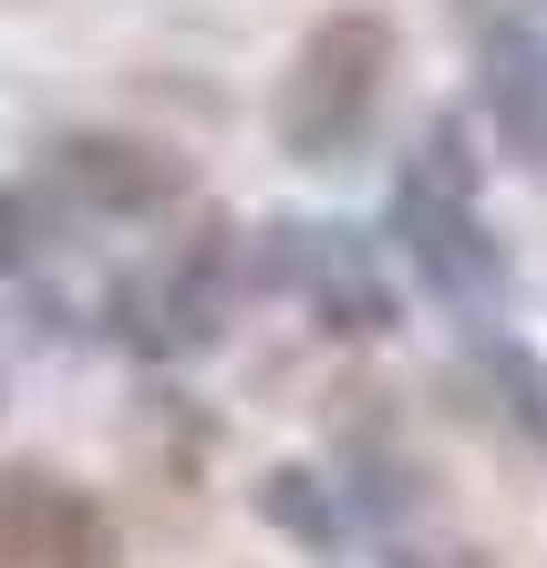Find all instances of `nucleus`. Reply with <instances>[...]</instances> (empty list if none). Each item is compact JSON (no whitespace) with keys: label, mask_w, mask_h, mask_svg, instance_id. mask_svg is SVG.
<instances>
[{"label":"nucleus","mask_w":547,"mask_h":568,"mask_svg":"<svg viewBox=\"0 0 547 568\" xmlns=\"http://www.w3.org/2000/svg\"><path fill=\"white\" fill-rule=\"evenodd\" d=\"M393 248L414 258V280L455 321H475V331L506 321V239L486 227V207H475V165H465L455 114H444L393 176Z\"/></svg>","instance_id":"f257e3e1"},{"label":"nucleus","mask_w":547,"mask_h":568,"mask_svg":"<svg viewBox=\"0 0 547 568\" xmlns=\"http://www.w3.org/2000/svg\"><path fill=\"white\" fill-rule=\"evenodd\" d=\"M383 93H393V21L341 0L300 31L280 93H269V135H280L290 165H352L383 124Z\"/></svg>","instance_id":"f03ea898"},{"label":"nucleus","mask_w":547,"mask_h":568,"mask_svg":"<svg viewBox=\"0 0 547 568\" xmlns=\"http://www.w3.org/2000/svg\"><path fill=\"white\" fill-rule=\"evenodd\" d=\"M186 155L155 135H114V124H73L42 145V196L73 217H165L186 196Z\"/></svg>","instance_id":"7ed1b4c3"},{"label":"nucleus","mask_w":547,"mask_h":568,"mask_svg":"<svg viewBox=\"0 0 547 568\" xmlns=\"http://www.w3.org/2000/svg\"><path fill=\"white\" fill-rule=\"evenodd\" d=\"M259 290H300L331 331H352V342H372V331H393V280L383 258H372L352 227H259Z\"/></svg>","instance_id":"20e7f679"},{"label":"nucleus","mask_w":547,"mask_h":568,"mask_svg":"<svg viewBox=\"0 0 547 568\" xmlns=\"http://www.w3.org/2000/svg\"><path fill=\"white\" fill-rule=\"evenodd\" d=\"M0 568H114L104 496L52 465H0Z\"/></svg>","instance_id":"39448f33"},{"label":"nucleus","mask_w":547,"mask_h":568,"mask_svg":"<svg viewBox=\"0 0 547 568\" xmlns=\"http://www.w3.org/2000/svg\"><path fill=\"white\" fill-rule=\"evenodd\" d=\"M227 290H237V239H227V227H196L145 290H124V331L145 352H165V362L207 352L217 331H227Z\"/></svg>","instance_id":"423d86ee"},{"label":"nucleus","mask_w":547,"mask_h":568,"mask_svg":"<svg viewBox=\"0 0 547 568\" xmlns=\"http://www.w3.org/2000/svg\"><path fill=\"white\" fill-rule=\"evenodd\" d=\"M465 393H486V414L517 434L527 455H547V373L517 352V342H475V362H465Z\"/></svg>","instance_id":"0eeeda50"},{"label":"nucleus","mask_w":547,"mask_h":568,"mask_svg":"<svg viewBox=\"0 0 547 568\" xmlns=\"http://www.w3.org/2000/svg\"><path fill=\"white\" fill-rule=\"evenodd\" d=\"M259 517L280 527V538H300V548H341V507H331V486L311 476V465H269L259 476Z\"/></svg>","instance_id":"6e6552de"},{"label":"nucleus","mask_w":547,"mask_h":568,"mask_svg":"<svg viewBox=\"0 0 547 568\" xmlns=\"http://www.w3.org/2000/svg\"><path fill=\"white\" fill-rule=\"evenodd\" d=\"M444 11H455V31L475 42V62L517 52V42H547V0H444Z\"/></svg>","instance_id":"1a4fd4ad"},{"label":"nucleus","mask_w":547,"mask_h":568,"mask_svg":"<svg viewBox=\"0 0 547 568\" xmlns=\"http://www.w3.org/2000/svg\"><path fill=\"white\" fill-rule=\"evenodd\" d=\"M31 239H42V207H31L21 186H0V280L31 270Z\"/></svg>","instance_id":"9d476101"},{"label":"nucleus","mask_w":547,"mask_h":568,"mask_svg":"<svg viewBox=\"0 0 547 568\" xmlns=\"http://www.w3.org/2000/svg\"><path fill=\"white\" fill-rule=\"evenodd\" d=\"M393 568H496L486 548H455V538H414V527H403L393 538Z\"/></svg>","instance_id":"9b49d317"},{"label":"nucleus","mask_w":547,"mask_h":568,"mask_svg":"<svg viewBox=\"0 0 547 568\" xmlns=\"http://www.w3.org/2000/svg\"><path fill=\"white\" fill-rule=\"evenodd\" d=\"M0 11H52V0H0Z\"/></svg>","instance_id":"f8f14e48"},{"label":"nucleus","mask_w":547,"mask_h":568,"mask_svg":"<svg viewBox=\"0 0 547 568\" xmlns=\"http://www.w3.org/2000/svg\"><path fill=\"white\" fill-rule=\"evenodd\" d=\"M0 393H11V362H0Z\"/></svg>","instance_id":"ddd939ff"}]
</instances>
